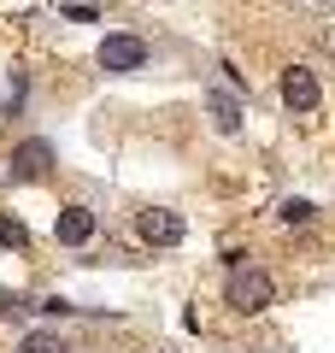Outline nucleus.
<instances>
[{
	"mask_svg": "<svg viewBox=\"0 0 335 353\" xmlns=\"http://www.w3.org/2000/svg\"><path fill=\"white\" fill-rule=\"evenodd\" d=\"M271 301H276V277L265 265H236V271L223 277V306L236 318H259Z\"/></svg>",
	"mask_w": 335,
	"mask_h": 353,
	"instance_id": "obj_1",
	"label": "nucleus"
},
{
	"mask_svg": "<svg viewBox=\"0 0 335 353\" xmlns=\"http://www.w3.org/2000/svg\"><path fill=\"white\" fill-rule=\"evenodd\" d=\"M53 165H59V153H53V141H41V136L12 141V153H6V176H12V183H48Z\"/></svg>",
	"mask_w": 335,
	"mask_h": 353,
	"instance_id": "obj_2",
	"label": "nucleus"
},
{
	"mask_svg": "<svg viewBox=\"0 0 335 353\" xmlns=\"http://www.w3.org/2000/svg\"><path fill=\"white\" fill-rule=\"evenodd\" d=\"M148 53H153V48H148L141 36L112 30V36L94 48V65H100V71H112V77H130V71H141V65H148Z\"/></svg>",
	"mask_w": 335,
	"mask_h": 353,
	"instance_id": "obj_3",
	"label": "nucleus"
},
{
	"mask_svg": "<svg viewBox=\"0 0 335 353\" xmlns=\"http://www.w3.org/2000/svg\"><path fill=\"white\" fill-rule=\"evenodd\" d=\"M276 83H283V106L294 118H312L323 106V83H318V71H312V65H283V77H276Z\"/></svg>",
	"mask_w": 335,
	"mask_h": 353,
	"instance_id": "obj_4",
	"label": "nucleus"
},
{
	"mask_svg": "<svg viewBox=\"0 0 335 353\" xmlns=\"http://www.w3.org/2000/svg\"><path fill=\"white\" fill-rule=\"evenodd\" d=\"M136 236L148 241V248H183L188 218L171 212V206H141V212H136Z\"/></svg>",
	"mask_w": 335,
	"mask_h": 353,
	"instance_id": "obj_5",
	"label": "nucleus"
},
{
	"mask_svg": "<svg viewBox=\"0 0 335 353\" xmlns=\"http://www.w3.org/2000/svg\"><path fill=\"white\" fill-rule=\"evenodd\" d=\"M94 230H100V218L88 212V206H59V218H53V241H59V248H88V241H94Z\"/></svg>",
	"mask_w": 335,
	"mask_h": 353,
	"instance_id": "obj_6",
	"label": "nucleus"
},
{
	"mask_svg": "<svg viewBox=\"0 0 335 353\" xmlns=\"http://www.w3.org/2000/svg\"><path fill=\"white\" fill-rule=\"evenodd\" d=\"M206 112L218 124V136H241V101L223 94V88H206Z\"/></svg>",
	"mask_w": 335,
	"mask_h": 353,
	"instance_id": "obj_7",
	"label": "nucleus"
},
{
	"mask_svg": "<svg viewBox=\"0 0 335 353\" xmlns=\"http://www.w3.org/2000/svg\"><path fill=\"white\" fill-rule=\"evenodd\" d=\"M12 353H77V347H71V341L59 336V330H24Z\"/></svg>",
	"mask_w": 335,
	"mask_h": 353,
	"instance_id": "obj_8",
	"label": "nucleus"
},
{
	"mask_svg": "<svg viewBox=\"0 0 335 353\" xmlns=\"http://www.w3.org/2000/svg\"><path fill=\"white\" fill-rule=\"evenodd\" d=\"M276 218H283L288 230H300V224H318V201H300V194H288V201L276 206Z\"/></svg>",
	"mask_w": 335,
	"mask_h": 353,
	"instance_id": "obj_9",
	"label": "nucleus"
},
{
	"mask_svg": "<svg viewBox=\"0 0 335 353\" xmlns=\"http://www.w3.org/2000/svg\"><path fill=\"white\" fill-rule=\"evenodd\" d=\"M0 248H12V253H30V224L12 212H0Z\"/></svg>",
	"mask_w": 335,
	"mask_h": 353,
	"instance_id": "obj_10",
	"label": "nucleus"
},
{
	"mask_svg": "<svg viewBox=\"0 0 335 353\" xmlns=\"http://www.w3.org/2000/svg\"><path fill=\"white\" fill-rule=\"evenodd\" d=\"M30 101V77L24 71H12V88H6V118H18V106Z\"/></svg>",
	"mask_w": 335,
	"mask_h": 353,
	"instance_id": "obj_11",
	"label": "nucleus"
},
{
	"mask_svg": "<svg viewBox=\"0 0 335 353\" xmlns=\"http://www.w3.org/2000/svg\"><path fill=\"white\" fill-rule=\"evenodd\" d=\"M12 306H18V294H0V312H12Z\"/></svg>",
	"mask_w": 335,
	"mask_h": 353,
	"instance_id": "obj_12",
	"label": "nucleus"
},
{
	"mask_svg": "<svg viewBox=\"0 0 335 353\" xmlns=\"http://www.w3.org/2000/svg\"><path fill=\"white\" fill-rule=\"evenodd\" d=\"M148 353H171V347H148Z\"/></svg>",
	"mask_w": 335,
	"mask_h": 353,
	"instance_id": "obj_13",
	"label": "nucleus"
},
{
	"mask_svg": "<svg viewBox=\"0 0 335 353\" xmlns=\"http://www.w3.org/2000/svg\"><path fill=\"white\" fill-rule=\"evenodd\" d=\"M318 6H335V0H318Z\"/></svg>",
	"mask_w": 335,
	"mask_h": 353,
	"instance_id": "obj_14",
	"label": "nucleus"
},
{
	"mask_svg": "<svg viewBox=\"0 0 335 353\" xmlns=\"http://www.w3.org/2000/svg\"><path fill=\"white\" fill-rule=\"evenodd\" d=\"M253 353H271V347H253Z\"/></svg>",
	"mask_w": 335,
	"mask_h": 353,
	"instance_id": "obj_15",
	"label": "nucleus"
}]
</instances>
